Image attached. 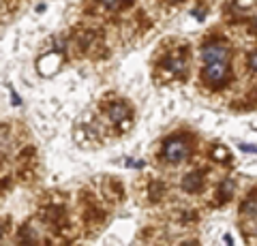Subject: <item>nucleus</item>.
Wrapping results in <instances>:
<instances>
[{"mask_svg": "<svg viewBox=\"0 0 257 246\" xmlns=\"http://www.w3.org/2000/svg\"><path fill=\"white\" fill-rule=\"evenodd\" d=\"M227 71H229V62L227 60L210 62V65H204L202 77L210 86H221V84H225V79H227Z\"/></svg>", "mask_w": 257, "mask_h": 246, "instance_id": "nucleus-2", "label": "nucleus"}, {"mask_svg": "<svg viewBox=\"0 0 257 246\" xmlns=\"http://www.w3.org/2000/svg\"><path fill=\"white\" fill-rule=\"evenodd\" d=\"M255 233H257V229H255Z\"/></svg>", "mask_w": 257, "mask_h": 246, "instance_id": "nucleus-13", "label": "nucleus"}, {"mask_svg": "<svg viewBox=\"0 0 257 246\" xmlns=\"http://www.w3.org/2000/svg\"><path fill=\"white\" fill-rule=\"evenodd\" d=\"M101 5H105V7H109V9H114V7H118V3L120 0H99Z\"/></svg>", "mask_w": 257, "mask_h": 246, "instance_id": "nucleus-10", "label": "nucleus"}, {"mask_svg": "<svg viewBox=\"0 0 257 246\" xmlns=\"http://www.w3.org/2000/svg\"><path fill=\"white\" fill-rule=\"evenodd\" d=\"M231 190H234V182H231V180H225V184H221V195L227 197Z\"/></svg>", "mask_w": 257, "mask_h": 246, "instance_id": "nucleus-8", "label": "nucleus"}, {"mask_svg": "<svg viewBox=\"0 0 257 246\" xmlns=\"http://www.w3.org/2000/svg\"><path fill=\"white\" fill-rule=\"evenodd\" d=\"M227 58H229V47L225 43L214 41V43L204 45V50H202L204 65H210V62H221V60H227Z\"/></svg>", "mask_w": 257, "mask_h": 246, "instance_id": "nucleus-3", "label": "nucleus"}, {"mask_svg": "<svg viewBox=\"0 0 257 246\" xmlns=\"http://www.w3.org/2000/svg\"><path fill=\"white\" fill-rule=\"evenodd\" d=\"M182 246H195V244H193V242H191V244H189V242H187V244H182Z\"/></svg>", "mask_w": 257, "mask_h": 246, "instance_id": "nucleus-11", "label": "nucleus"}, {"mask_svg": "<svg viewBox=\"0 0 257 246\" xmlns=\"http://www.w3.org/2000/svg\"><path fill=\"white\" fill-rule=\"evenodd\" d=\"M202 184H204V176L199 171H191L182 180V188L187 190V193H197V190L202 188Z\"/></svg>", "mask_w": 257, "mask_h": 246, "instance_id": "nucleus-4", "label": "nucleus"}, {"mask_svg": "<svg viewBox=\"0 0 257 246\" xmlns=\"http://www.w3.org/2000/svg\"><path fill=\"white\" fill-rule=\"evenodd\" d=\"M253 28H255V33H257V20H255V26Z\"/></svg>", "mask_w": 257, "mask_h": 246, "instance_id": "nucleus-12", "label": "nucleus"}, {"mask_svg": "<svg viewBox=\"0 0 257 246\" xmlns=\"http://www.w3.org/2000/svg\"><path fill=\"white\" fill-rule=\"evenodd\" d=\"M165 67H167V69H172L174 73H180V71H182V67H184V60H178V58H170V60L165 62Z\"/></svg>", "mask_w": 257, "mask_h": 246, "instance_id": "nucleus-7", "label": "nucleus"}, {"mask_svg": "<svg viewBox=\"0 0 257 246\" xmlns=\"http://www.w3.org/2000/svg\"><path fill=\"white\" fill-rule=\"evenodd\" d=\"M107 114H109V118H111L114 122H120V120H124V118H126V107H124V105H118V103H116V105L109 107Z\"/></svg>", "mask_w": 257, "mask_h": 246, "instance_id": "nucleus-5", "label": "nucleus"}, {"mask_svg": "<svg viewBox=\"0 0 257 246\" xmlns=\"http://www.w3.org/2000/svg\"><path fill=\"white\" fill-rule=\"evenodd\" d=\"M240 210H242V214H246V216H255L257 214V199H246L242 205H240Z\"/></svg>", "mask_w": 257, "mask_h": 246, "instance_id": "nucleus-6", "label": "nucleus"}, {"mask_svg": "<svg viewBox=\"0 0 257 246\" xmlns=\"http://www.w3.org/2000/svg\"><path fill=\"white\" fill-rule=\"evenodd\" d=\"M187 156H189V144H187V139H184V137H174L170 141H165V146H163V158H165L167 163L178 165Z\"/></svg>", "mask_w": 257, "mask_h": 246, "instance_id": "nucleus-1", "label": "nucleus"}, {"mask_svg": "<svg viewBox=\"0 0 257 246\" xmlns=\"http://www.w3.org/2000/svg\"><path fill=\"white\" fill-rule=\"evenodd\" d=\"M248 69H251L253 73H257V52H253L251 56H248Z\"/></svg>", "mask_w": 257, "mask_h": 246, "instance_id": "nucleus-9", "label": "nucleus"}]
</instances>
